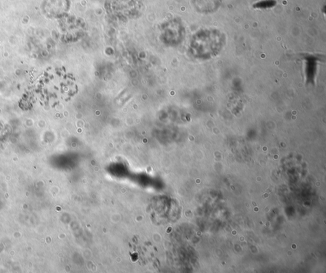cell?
Returning <instances> with one entry per match:
<instances>
[{"instance_id":"1","label":"cell","mask_w":326,"mask_h":273,"mask_svg":"<svg viewBox=\"0 0 326 273\" xmlns=\"http://www.w3.org/2000/svg\"><path fill=\"white\" fill-rule=\"evenodd\" d=\"M221 0H193V4L202 13L213 12L220 7Z\"/></svg>"}]
</instances>
